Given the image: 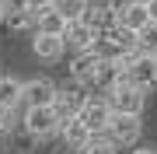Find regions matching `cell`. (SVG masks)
<instances>
[{"label": "cell", "mask_w": 157, "mask_h": 154, "mask_svg": "<svg viewBox=\"0 0 157 154\" xmlns=\"http://www.w3.org/2000/svg\"><path fill=\"white\" fill-rule=\"evenodd\" d=\"M105 98H108V105H112V112H129V116L143 112V88H136L129 77H122L115 88H108Z\"/></svg>", "instance_id": "6da1fadb"}, {"label": "cell", "mask_w": 157, "mask_h": 154, "mask_svg": "<svg viewBox=\"0 0 157 154\" xmlns=\"http://www.w3.org/2000/svg\"><path fill=\"white\" fill-rule=\"evenodd\" d=\"M25 133L28 137H49V133H56L59 130V116H56V109L52 105H35V109H25Z\"/></svg>", "instance_id": "7a4b0ae2"}, {"label": "cell", "mask_w": 157, "mask_h": 154, "mask_svg": "<svg viewBox=\"0 0 157 154\" xmlns=\"http://www.w3.org/2000/svg\"><path fill=\"white\" fill-rule=\"evenodd\" d=\"M126 77L136 88H143V91L157 88V56L154 53H133L129 56V67H126Z\"/></svg>", "instance_id": "3957f363"}, {"label": "cell", "mask_w": 157, "mask_h": 154, "mask_svg": "<svg viewBox=\"0 0 157 154\" xmlns=\"http://www.w3.org/2000/svg\"><path fill=\"white\" fill-rule=\"evenodd\" d=\"M140 116H129V112H112V123H108V137H112L119 147H136L140 140Z\"/></svg>", "instance_id": "277c9868"}, {"label": "cell", "mask_w": 157, "mask_h": 154, "mask_svg": "<svg viewBox=\"0 0 157 154\" xmlns=\"http://www.w3.org/2000/svg\"><path fill=\"white\" fill-rule=\"evenodd\" d=\"M56 95H59V88L52 84V81H45V77L25 81V88H21V102H25V109H35V105H52V102H56Z\"/></svg>", "instance_id": "5b68a950"}, {"label": "cell", "mask_w": 157, "mask_h": 154, "mask_svg": "<svg viewBox=\"0 0 157 154\" xmlns=\"http://www.w3.org/2000/svg\"><path fill=\"white\" fill-rule=\"evenodd\" d=\"M98 70H101V56L94 49H87V53H77V60H73V67H70V77L77 81L80 88H94L98 84Z\"/></svg>", "instance_id": "8992f818"}, {"label": "cell", "mask_w": 157, "mask_h": 154, "mask_svg": "<svg viewBox=\"0 0 157 154\" xmlns=\"http://www.w3.org/2000/svg\"><path fill=\"white\" fill-rule=\"evenodd\" d=\"M80 119L91 133H101L108 130V123H112V105H108V98H87L84 109H80Z\"/></svg>", "instance_id": "52a82bcc"}, {"label": "cell", "mask_w": 157, "mask_h": 154, "mask_svg": "<svg viewBox=\"0 0 157 154\" xmlns=\"http://www.w3.org/2000/svg\"><path fill=\"white\" fill-rule=\"evenodd\" d=\"M63 39H67V49H73V53H87L91 46H94L98 32L91 28V25L84 21V18H80V21H70V25H67Z\"/></svg>", "instance_id": "ba28073f"}, {"label": "cell", "mask_w": 157, "mask_h": 154, "mask_svg": "<svg viewBox=\"0 0 157 154\" xmlns=\"http://www.w3.org/2000/svg\"><path fill=\"white\" fill-rule=\"evenodd\" d=\"M63 49H67V39H63V35L35 32V39H32V53H35L39 60H59Z\"/></svg>", "instance_id": "9c48e42d"}, {"label": "cell", "mask_w": 157, "mask_h": 154, "mask_svg": "<svg viewBox=\"0 0 157 154\" xmlns=\"http://www.w3.org/2000/svg\"><path fill=\"white\" fill-rule=\"evenodd\" d=\"M150 21H154V18H150V7H147V4L126 0V4L119 7V25H126V28H133V32H143Z\"/></svg>", "instance_id": "30bf717a"}, {"label": "cell", "mask_w": 157, "mask_h": 154, "mask_svg": "<svg viewBox=\"0 0 157 154\" xmlns=\"http://www.w3.org/2000/svg\"><path fill=\"white\" fill-rule=\"evenodd\" d=\"M84 102H87V95H80V91H59L56 102H52V109H56L59 123H67V119H77V116H80Z\"/></svg>", "instance_id": "8fae6325"}, {"label": "cell", "mask_w": 157, "mask_h": 154, "mask_svg": "<svg viewBox=\"0 0 157 154\" xmlns=\"http://www.w3.org/2000/svg\"><path fill=\"white\" fill-rule=\"evenodd\" d=\"M35 21H39V28H35V32H49V35H63V32H67V25H70L52 4L35 7Z\"/></svg>", "instance_id": "7c38bea8"}, {"label": "cell", "mask_w": 157, "mask_h": 154, "mask_svg": "<svg viewBox=\"0 0 157 154\" xmlns=\"http://www.w3.org/2000/svg\"><path fill=\"white\" fill-rule=\"evenodd\" d=\"M59 130H63V140H67L70 147H77V151H84L87 144H91V137H94V133L84 126V119H80V116H77V119H67Z\"/></svg>", "instance_id": "4fadbf2b"}, {"label": "cell", "mask_w": 157, "mask_h": 154, "mask_svg": "<svg viewBox=\"0 0 157 154\" xmlns=\"http://www.w3.org/2000/svg\"><path fill=\"white\" fill-rule=\"evenodd\" d=\"M52 7L67 18V21H80V18L87 14V7H91V0H52Z\"/></svg>", "instance_id": "5bb4252c"}, {"label": "cell", "mask_w": 157, "mask_h": 154, "mask_svg": "<svg viewBox=\"0 0 157 154\" xmlns=\"http://www.w3.org/2000/svg\"><path fill=\"white\" fill-rule=\"evenodd\" d=\"M21 81H14V77H0V105H7V109H14L17 102H21Z\"/></svg>", "instance_id": "9a60e30c"}, {"label": "cell", "mask_w": 157, "mask_h": 154, "mask_svg": "<svg viewBox=\"0 0 157 154\" xmlns=\"http://www.w3.org/2000/svg\"><path fill=\"white\" fill-rule=\"evenodd\" d=\"M4 21H7V28H11V32H28V28H39V21H35V11H32V7H28V11H11Z\"/></svg>", "instance_id": "2e32d148"}, {"label": "cell", "mask_w": 157, "mask_h": 154, "mask_svg": "<svg viewBox=\"0 0 157 154\" xmlns=\"http://www.w3.org/2000/svg\"><path fill=\"white\" fill-rule=\"evenodd\" d=\"M115 147H119V144L108 137V130H101V133L91 137V144L84 147V154H115Z\"/></svg>", "instance_id": "e0dca14e"}, {"label": "cell", "mask_w": 157, "mask_h": 154, "mask_svg": "<svg viewBox=\"0 0 157 154\" xmlns=\"http://www.w3.org/2000/svg\"><path fill=\"white\" fill-rule=\"evenodd\" d=\"M140 53H154L157 56V21H150L140 32Z\"/></svg>", "instance_id": "ac0fdd59"}, {"label": "cell", "mask_w": 157, "mask_h": 154, "mask_svg": "<svg viewBox=\"0 0 157 154\" xmlns=\"http://www.w3.org/2000/svg\"><path fill=\"white\" fill-rule=\"evenodd\" d=\"M0 4H4V11H7V14H11V11H28V7H32L28 0H0Z\"/></svg>", "instance_id": "d6986e66"}, {"label": "cell", "mask_w": 157, "mask_h": 154, "mask_svg": "<svg viewBox=\"0 0 157 154\" xmlns=\"http://www.w3.org/2000/svg\"><path fill=\"white\" fill-rule=\"evenodd\" d=\"M11 116H14V109L0 105V133H4V130H11Z\"/></svg>", "instance_id": "ffe728a7"}, {"label": "cell", "mask_w": 157, "mask_h": 154, "mask_svg": "<svg viewBox=\"0 0 157 154\" xmlns=\"http://www.w3.org/2000/svg\"><path fill=\"white\" fill-rule=\"evenodd\" d=\"M133 154H157V147H150V144H136Z\"/></svg>", "instance_id": "44dd1931"}, {"label": "cell", "mask_w": 157, "mask_h": 154, "mask_svg": "<svg viewBox=\"0 0 157 154\" xmlns=\"http://www.w3.org/2000/svg\"><path fill=\"white\" fill-rule=\"evenodd\" d=\"M28 4H32V11H35V7H45V4H52V0H28Z\"/></svg>", "instance_id": "7402d4cb"}, {"label": "cell", "mask_w": 157, "mask_h": 154, "mask_svg": "<svg viewBox=\"0 0 157 154\" xmlns=\"http://www.w3.org/2000/svg\"><path fill=\"white\" fill-rule=\"evenodd\" d=\"M147 7H150V18L157 21V0H150V4H147Z\"/></svg>", "instance_id": "603a6c76"}, {"label": "cell", "mask_w": 157, "mask_h": 154, "mask_svg": "<svg viewBox=\"0 0 157 154\" xmlns=\"http://www.w3.org/2000/svg\"><path fill=\"white\" fill-rule=\"evenodd\" d=\"M4 18H7V11H4V4H0V21H4Z\"/></svg>", "instance_id": "cb8c5ba5"}, {"label": "cell", "mask_w": 157, "mask_h": 154, "mask_svg": "<svg viewBox=\"0 0 157 154\" xmlns=\"http://www.w3.org/2000/svg\"><path fill=\"white\" fill-rule=\"evenodd\" d=\"M133 4H150V0H133Z\"/></svg>", "instance_id": "d4e9b609"}]
</instances>
